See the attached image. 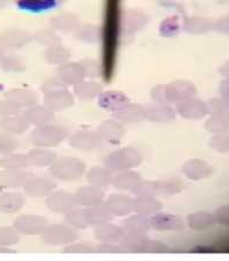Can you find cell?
I'll return each mask as SVG.
<instances>
[{"mask_svg":"<svg viewBox=\"0 0 229 261\" xmlns=\"http://www.w3.org/2000/svg\"><path fill=\"white\" fill-rule=\"evenodd\" d=\"M47 227L48 222L42 216H20L14 220L15 230L27 236L42 234Z\"/></svg>","mask_w":229,"mask_h":261,"instance_id":"obj_9","label":"cell"},{"mask_svg":"<svg viewBox=\"0 0 229 261\" xmlns=\"http://www.w3.org/2000/svg\"><path fill=\"white\" fill-rule=\"evenodd\" d=\"M124 233L122 226L114 225L111 222L94 226V234L101 243H120Z\"/></svg>","mask_w":229,"mask_h":261,"instance_id":"obj_22","label":"cell"},{"mask_svg":"<svg viewBox=\"0 0 229 261\" xmlns=\"http://www.w3.org/2000/svg\"><path fill=\"white\" fill-rule=\"evenodd\" d=\"M204 126L210 132L216 134H227L229 132V117L212 116Z\"/></svg>","mask_w":229,"mask_h":261,"instance_id":"obj_45","label":"cell"},{"mask_svg":"<svg viewBox=\"0 0 229 261\" xmlns=\"http://www.w3.org/2000/svg\"><path fill=\"white\" fill-rule=\"evenodd\" d=\"M182 28L190 34H203L212 30L213 23L202 16H191V18L185 19Z\"/></svg>","mask_w":229,"mask_h":261,"instance_id":"obj_41","label":"cell"},{"mask_svg":"<svg viewBox=\"0 0 229 261\" xmlns=\"http://www.w3.org/2000/svg\"><path fill=\"white\" fill-rule=\"evenodd\" d=\"M49 173H51L53 177L60 179V181H77V179H80L84 175L85 165L83 161H81L77 158H57L53 162V165L49 166Z\"/></svg>","mask_w":229,"mask_h":261,"instance_id":"obj_2","label":"cell"},{"mask_svg":"<svg viewBox=\"0 0 229 261\" xmlns=\"http://www.w3.org/2000/svg\"><path fill=\"white\" fill-rule=\"evenodd\" d=\"M75 197L79 205L83 207H91L104 201V191L101 188L89 185L80 188L75 193Z\"/></svg>","mask_w":229,"mask_h":261,"instance_id":"obj_17","label":"cell"},{"mask_svg":"<svg viewBox=\"0 0 229 261\" xmlns=\"http://www.w3.org/2000/svg\"><path fill=\"white\" fill-rule=\"evenodd\" d=\"M220 72L222 73L223 76H226V77H228V79H229V61L222 65V68L220 69Z\"/></svg>","mask_w":229,"mask_h":261,"instance_id":"obj_63","label":"cell"},{"mask_svg":"<svg viewBox=\"0 0 229 261\" xmlns=\"http://www.w3.org/2000/svg\"><path fill=\"white\" fill-rule=\"evenodd\" d=\"M69 57H71V51L68 49H65L63 46H61V44L49 47L46 53H44V59L51 64L62 65L68 62Z\"/></svg>","mask_w":229,"mask_h":261,"instance_id":"obj_43","label":"cell"},{"mask_svg":"<svg viewBox=\"0 0 229 261\" xmlns=\"http://www.w3.org/2000/svg\"><path fill=\"white\" fill-rule=\"evenodd\" d=\"M113 216L124 217L133 212V198L124 194H112L105 201Z\"/></svg>","mask_w":229,"mask_h":261,"instance_id":"obj_16","label":"cell"},{"mask_svg":"<svg viewBox=\"0 0 229 261\" xmlns=\"http://www.w3.org/2000/svg\"><path fill=\"white\" fill-rule=\"evenodd\" d=\"M67 137V130L57 125H43L35 127L31 134L32 144L42 148L59 146Z\"/></svg>","mask_w":229,"mask_h":261,"instance_id":"obj_4","label":"cell"},{"mask_svg":"<svg viewBox=\"0 0 229 261\" xmlns=\"http://www.w3.org/2000/svg\"><path fill=\"white\" fill-rule=\"evenodd\" d=\"M141 174L137 171L125 170L114 175L112 179V186L114 189L120 191H132L139 182L142 181Z\"/></svg>","mask_w":229,"mask_h":261,"instance_id":"obj_28","label":"cell"},{"mask_svg":"<svg viewBox=\"0 0 229 261\" xmlns=\"http://www.w3.org/2000/svg\"><path fill=\"white\" fill-rule=\"evenodd\" d=\"M97 252L101 253H122L124 252L121 245H116L114 243H102L96 247Z\"/></svg>","mask_w":229,"mask_h":261,"instance_id":"obj_58","label":"cell"},{"mask_svg":"<svg viewBox=\"0 0 229 261\" xmlns=\"http://www.w3.org/2000/svg\"><path fill=\"white\" fill-rule=\"evenodd\" d=\"M215 30L224 34H229V15L222 16L215 23Z\"/></svg>","mask_w":229,"mask_h":261,"instance_id":"obj_61","label":"cell"},{"mask_svg":"<svg viewBox=\"0 0 229 261\" xmlns=\"http://www.w3.org/2000/svg\"><path fill=\"white\" fill-rule=\"evenodd\" d=\"M181 31V23L178 16H171L161 23L159 27V33L165 38H173Z\"/></svg>","mask_w":229,"mask_h":261,"instance_id":"obj_46","label":"cell"},{"mask_svg":"<svg viewBox=\"0 0 229 261\" xmlns=\"http://www.w3.org/2000/svg\"><path fill=\"white\" fill-rule=\"evenodd\" d=\"M20 110L18 106L14 105L12 101L8 99L0 100V116L4 117H11V116H18L20 114Z\"/></svg>","mask_w":229,"mask_h":261,"instance_id":"obj_56","label":"cell"},{"mask_svg":"<svg viewBox=\"0 0 229 261\" xmlns=\"http://www.w3.org/2000/svg\"><path fill=\"white\" fill-rule=\"evenodd\" d=\"M0 166L6 170H14L27 168L31 163L27 154H6V156L0 160Z\"/></svg>","mask_w":229,"mask_h":261,"instance_id":"obj_42","label":"cell"},{"mask_svg":"<svg viewBox=\"0 0 229 261\" xmlns=\"http://www.w3.org/2000/svg\"><path fill=\"white\" fill-rule=\"evenodd\" d=\"M64 220L69 226L77 228V230H84V228L91 226L87 207L85 209H81V207L76 206L73 210L65 212Z\"/></svg>","mask_w":229,"mask_h":261,"instance_id":"obj_34","label":"cell"},{"mask_svg":"<svg viewBox=\"0 0 229 261\" xmlns=\"http://www.w3.org/2000/svg\"><path fill=\"white\" fill-rule=\"evenodd\" d=\"M76 40L84 43H96L101 39V30L98 26L91 23L80 24L79 28L74 32Z\"/></svg>","mask_w":229,"mask_h":261,"instance_id":"obj_40","label":"cell"},{"mask_svg":"<svg viewBox=\"0 0 229 261\" xmlns=\"http://www.w3.org/2000/svg\"><path fill=\"white\" fill-rule=\"evenodd\" d=\"M196 95L195 85L190 81L178 80L165 85V96L167 104L178 105L184 100L193 98Z\"/></svg>","mask_w":229,"mask_h":261,"instance_id":"obj_5","label":"cell"},{"mask_svg":"<svg viewBox=\"0 0 229 261\" xmlns=\"http://www.w3.org/2000/svg\"><path fill=\"white\" fill-rule=\"evenodd\" d=\"M24 203V197L18 193H10V191L0 193V212L13 214L21 209Z\"/></svg>","mask_w":229,"mask_h":261,"instance_id":"obj_37","label":"cell"},{"mask_svg":"<svg viewBox=\"0 0 229 261\" xmlns=\"http://www.w3.org/2000/svg\"><path fill=\"white\" fill-rule=\"evenodd\" d=\"M122 227L125 232L130 233H141L146 234L147 231L151 228L150 219L142 215H132L122 222Z\"/></svg>","mask_w":229,"mask_h":261,"instance_id":"obj_33","label":"cell"},{"mask_svg":"<svg viewBox=\"0 0 229 261\" xmlns=\"http://www.w3.org/2000/svg\"><path fill=\"white\" fill-rule=\"evenodd\" d=\"M146 119L159 124H167L175 119L177 111L170 104L152 103L145 106Z\"/></svg>","mask_w":229,"mask_h":261,"instance_id":"obj_13","label":"cell"},{"mask_svg":"<svg viewBox=\"0 0 229 261\" xmlns=\"http://www.w3.org/2000/svg\"><path fill=\"white\" fill-rule=\"evenodd\" d=\"M30 33L24 31H10L0 36V44L4 49H20L32 41Z\"/></svg>","mask_w":229,"mask_h":261,"instance_id":"obj_27","label":"cell"},{"mask_svg":"<svg viewBox=\"0 0 229 261\" xmlns=\"http://www.w3.org/2000/svg\"><path fill=\"white\" fill-rule=\"evenodd\" d=\"M163 210V203L155 197H136L133 199V211L138 215L151 217Z\"/></svg>","mask_w":229,"mask_h":261,"instance_id":"obj_30","label":"cell"},{"mask_svg":"<svg viewBox=\"0 0 229 261\" xmlns=\"http://www.w3.org/2000/svg\"><path fill=\"white\" fill-rule=\"evenodd\" d=\"M212 167L206 161L199 160V159L187 161L182 166V173L193 181H199V179L208 177L212 174Z\"/></svg>","mask_w":229,"mask_h":261,"instance_id":"obj_25","label":"cell"},{"mask_svg":"<svg viewBox=\"0 0 229 261\" xmlns=\"http://www.w3.org/2000/svg\"><path fill=\"white\" fill-rule=\"evenodd\" d=\"M4 55H5V53H4V47L0 44V59H2Z\"/></svg>","mask_w":229,"mask_h":261,"instance_id":"obj_64","label":"cell"},{"mask_svg":"<svg viewBox=\"0 0 229 261\" xmlns=\"http://www.w3.org/2000/svg\"><path fill=\"white\" fill-rule=\"evenodd\" d=\"M79 26V18L73 13H59L51 19V27L53 30L62 33H74Z\"/></svg>","mask_w":229,"mask_h":261,"instance_id":"obj_31","label":"cell"},{"mask_svg":"<svg viewBox=\"0 0 229 261\" xmlns=\"http://www.w3.org/2000/svg\"><path fill=\"white\" fill-rule=\"evenodd\" d=\"M28 160H30L31 166L36 167H48L52 166L57 159V154L52 149L42 148V147H36V148L31 149L27 153Z\"/></svg>","mask_w":229,"mask_h":261,"instance_id":"obj_32","label":"cell"},{"mask_svg":"<svg viewBox=\"0 0 229 261\" xmlns=\"http://www.w3.org/2000/svg\"><path fill=\"white\" fill-rule=\"evenodd\" d=\"M131 193H133L136 197H154V196L158 195L157 181H144V179H142Z\"/></svg>","mask_w":229,"mask_h":261,"instance_id":"obj_47","label":"cell"},{"mask_svg":"<svg viewBox=\"0 0 229 261\" xmlns=\"http://www.w3.org/2000/svg\"><path fill=\"white\" fill-rule=\"evenodd\" d=\"M175 111H177L182 118L190 120L202 119L203 117H206L207 114L210 113L207 103H204L202 99H199V98L195 97L179 103L177 105Z\"/></svg>","mask_w":229,"mask_h":261,"instance_id":"obj_10","label":"cell"},{"mask_svg":"<svg viewBox=\"0 0 229 261\" xmlns=\"http://www.w3.org/2000/svg\"><path fill=\"white\" fill-rule=\"evenodd\" d=\"M34 39L38 41L39 43L43 44V46H47L48 48L59 46L61 41H62V39L60 38V35L52 30H44L38 32L34 35Z\"/></svg>","mask_w":229,"mask_h":261,"instance_id":"obj_49","label":"cell"},{"mask_svg":"<svg viewBox=\"0 0 229 261\" xmlns=\"http://www.w3.org/2000/svg\"><path fill=\"white\" fill-rule=\"evenodd\" d=\"M170 252V248L159 242H155V240H151L149 245V250L147 253H167Z\"/></svg>","mask_w":229,"mask_h":261,"instance_id":"obj_60","label":"cell"},{"mask_svg":"<svg viewBox=\"0 0 229 261\" xmlns=\"http://www.w3.org/2000/svg\"><path fill=\"white\" fill-rule=\"evenodd\" d=\"M207 105L212 116L229 117V104L223 98H213Z\"/></svg>","mask_w":229,"mask_h":261,"instance_id":"obj_50","label":"cell"},{"mask_svg":"<svg viewBox=\"0 0 229 261\" xmlns=\"http://www.w3.org/2000/svg\"><path fill=\"white\" fill-rule=\"evenodd\" d=\"M22 116L28 124L35 127L47 125L54 119V112L44 105H34L30 109H26Z\"/></svg>","mask_w":229,"mask_h":261,"instance_id":"obj_19","label":"cell"},{"mask_svg":"<svg viewBox=\"0 0 229 261\" xmlns=\"http://www.w3.org/2000/svg\"><path fill=\"white\" fill-rule=\"evenodd\" d=\"M220 92H221V98H223L224 100L229 104V79L224 80L220 85Z\"/></svg>","mask_w":229,"mask_h":261,"instance_id":"obj_62","label":"cell"},{"mask_svg":"<svg viewBox=\"0 0 229 261\" xmlns=\"http://www.w3.org/2000/svg\"><path fill=\"white\" fill-rule=\"evenodd\" d=\"M59 4L56 2H21L18 3V6L24 11L33 12V13H42L48 10H53Z\"/></svg>","mask_w":229,"mask_h":261,"instance_id":"obj_48","label":"cell"},{"mask_svg":"<svg viewBox=\"0 0 229 261\" xmlns=\"http://www.w3.org/2000/svg\"><path fill=\"white\" fill-rule=\"evenodd\" d=\"M94 248L89 245L82 244V243H72L69 244L67 247L64 248L65 253H93Z\"/></svg>","mask_w":229,"mask_h":261,"instance_id":"obj_57","label":"cell"},{"mask_svg":"<svg viewBox=\"0 0 229 261\" xmlns=\"http://www.w3.org/2000/svg\"><path fill=\"white\" fill-rule=\"evenodd\" d=\"M6 99L12 101L19 109H30L38 103L35 92L27 89H13L6 92Z\"/></svg>","mask_w":229,"mask_h":261,"instance_id":"obj_24","label":"cell"},{"mask_svg":"<svg viewBox=\"0 0 229 261\" xmlns=\"http://www.w3.org/2000/svg\"><path fill=\"white\" fill-rule=\"evenodd\" d=\"M0 65L7 71H21L25 69L22 62L15 55H4L0 59Z\"/></svg>","mask_w":229,"mask_h":261,"instance_id":"obj_52","label":"cell"},{"mask_svg":"<svg viewBox=\"0 0 229 261\" xmlns=\"http://www.w3.org/2000/svg\"><path fill=\"white\" fill-rule=\"evenodd\" d=\"M81 67L83 69L84 77H89V79H96V77L101 76V67L95 60H82Z\"/></svg>","mask_w":229,"mask_h":261,"instance_id":"obj_53","label":"cell"},{"mask_svg":"<svg viewBox=\"0 0 229 261\" xmlns=\"http://www.w3.org/2000/svg\"><path fill=\"white\" fill-rule=\"evenodd\" d=\"M150 243L151 239L146 234L130 233V232H125L120 240V245L123 250L134 253H147Z\"/></svg>","mask_w":229,"mask_h":261,"instance_id":"obj_18","label":"cell"},{"mask_svg":"<svg viewBox=\"0 0 229 261\" xmlns=\"http://www.w3.org/2000/svg\"><path fill=\"white\" fill-rule=\"evenodd\" d=\"M210 146L219 153L229 152V136L228 134H216L211 139Z\"/></svg>","mask_w":229,"mask_h":261,"instance_id":"obj_54","label":"cell"},{"mask_svg":"<svg viewBox=\"0 0 229 261\" xmlns=\"http://www.w3.org/2000/svg\"><path fill=\"white\" fill-rule=\"evenodd\" d=\"M113 118L122 124H137L146 119L145 106L138 104H128L113 112Z\"/></svg>","mask_w":229,"mask_h":261,"instance_id":"obj_14","label":"cell"},{"mask_svg":"<svg viewBox=\"0 0 229 261\" xmlns=\"http://www.w3.org/2000/svg\"><path fill=\"white\" fill-rule=\"evenodd\" d=\"M19 239V232L14 227H0V246L14 245Z\"/></svg>","mask_w":229,"mask_h":261,"instance_id":"obj_51","label":"cell"},{"mask_svg":"<svg viewBox=\"0 0 229 261\" xmlns=\"http://www.w3.org/2000/svg\"><path fill=\"white\" fill-rule=\"evenodd\" d=\"M43 103L53 112L71 108L74 104V97L68 87L57 77H53L44 82L42 85Z\"/></svg>","mask_w":229,"mask_h":261,"instance_id":"obj_1","label":"cell"},{"mask_svg":"<svg viewBox=\"0 0 229 261\" xmlns=\"http://www.w3.org/2000/svg\"><path fill=\"white\" fill-rule=\"evenodd\" d=\"M215 219L224 226H229V205L220 207L215 211Z\"/></svg>","mask_w":229,"mask_h":261,"instance_id":"obj_59","label":"cell"},{"mask_svg":"<svg viewBox=\"0 0 229 261\" xmlns=\"http://www.w3.org/2000/svg\"><path fill=\"white\" fill-rule=\"evenodd\" d=\"M69 144L82 152H94L102 144V138L97 130L80 129L76 130L69 139Z\"/></svg>","mask_w":229,"mask_h":261,"instance_id":"obj_7","label":"cell"},{"mask_svg":"<svg viewBox=\"0 0 229 261\" xmlns=\"http://www.w3.org/2000/svg\"><path fill=\"white\" fill-rule=\"evenodd\" d=\"M87 179L89 185L101 188V189H106V188L110 187V185H112L113 171L105 166L93 167L87 173Z\"/></svg>","mask_w":229,"mask_h":261,"instance_id":"obj_26","label":"cell"},{"mask_svg":"<svg viewBox=\"0 0 229 261\" xmlns=\"http://www.w3.org/2000/svg\"><path fill=\"white\" fill-rule=\"evenodd\" d=\"M31 177V173L25 169H5L3 173H0V183L5 188H21Z\"/></svg>","mask_w":229,"mask_h":261,"instance_id":"obj_29","label":"cell"},{"mask_svg":"<svg viewBox=\"0 0 229 261\" xmlns=\"http://www.w3.org/2000/svg\"><path fill=\"white\" fill-rule=\"evenodd\" d=\"M149 219L151 227L155 231H180L185 227V222L175 215L158 212Z\"/></svg>","mask_w":229,"mask_h":261,"instance_id":"obj_11","label":"cell"},{"mask_svg":"<svg viewBox=\"0 0 229 261\" xmlns=\"http://www.w3.org/2000/svg\"><path fill=\"white\" fill-rule=\"evenodd\" d=\"M98 134H100L102 140H105L106 142L112 145H117L122 141L123 137L125 134V128L122 122L114 120H105L98 126L97 129Z\"/></svg>","mask_w":229,"mask_h":261,"instance_id":"obj_15","label":"cell"},{"mask_svg":"<svg viewBox=\"0 0 229 261\" xmlns=\"http://www.w3.org/2000/svg\"><path fill=\"white\" fill-rule=\"evenodd\" d=\"M77 233L71 226L52 225L48 226L42 233V240L48 246H61L75 243Z\"/></svg>","mask_w":229,"mask_h":261,"instance_id":"obj_6","label":"cell"},{"mask_svg":"<svg viewBox=\"0 0 229 261\" xmlns=\"http://www.w3.org/2000/svg\"><path fill=\"white\" fill-rule=\"evenodd\" d=\"M158 195L173 196L179 194L182 190L184 183L178 178L164 179V181H157Z\"/></svg>","mask_w":229,"mask_h":261,"instance_id":"obj_44","label":"cell"},{"mask_svg":"<svg viewBox=\"0 0 229 261\" xmlns=\"http://www.w3.org/2000/svg\"><path fill=\"white\" fill-rule=\"evenodd\" d=\"M55 188H56V183L53 181L52 178L39 176V177H31L28 179L26 185L24 186V190L25 193L30 195L31 197L40 198L53 193Z\"/></svg>","mask_w":229,"mask_h":261,"instance_id":"obj_12","label":"cell"},{"mask_svg":"<svg viewBox=\"0 0 229 261\" xmlns=\"http://www.w3.org/2000/svg\"><path fill=\"white\" fill-rule=\"evenodd\" d=\"M28 127H30V124L25 119L24 116H20V114L4 117L0 120V128L8 134H22L24 132H26Z\"/></svg>","mask_w":229,"mask_h":261,"instance_id":"obj_36","label":"cell"},{"mask_svg":"<svg viewBox=\"0 0 229 261\" xmlns=\"http://www.w3.org/2000/svg\"><path fill=\"white\" fill-rule=\"evenodd\" d=\"M215 216L207 211H196L188 216L187 223L191 228L195 231H202L214 225Z\"/></svg>","mask_w":229,"mask_h":261,"instance_id":"obj_38","label":"cell"},{"mask_svg":"<svg viewBox=\"0 0 229 261\" xmlns=\"http://www.w3.org/2000/svg\"><path fill=\"white\" fill-rule=\"evenodd\" d=\"M143 156L133 147H124L106 155L104 165L110 170L121 173V171L130 170L133 167H137L142 163Z\"/></svg>","mask_w":229,"mask_h":261,"instance_id":"obj_3","label":"cell"},{"mask_svg":"<svg viewBox=\"0 0 229 261\" xmlns=\"http://www.w3.org/2000/svg\"><path fill=\"white\" fill-rule=\"evenodd\" d=\"M47 207L53 212L57 214H65L79 205L75 194L69 193L65 190H56L47 196L46 199Z\"/></svg>","mask_w":229,"mask_h":261,"instance_id":"obj_8","label":"cell"},{"mask_svg":"<svg viewBox=\"0 0 229 261\" xmlns=\"http://www.w3.org/2000/svg\"><path fill=\"white\" fill-rule=\"evenodd\" d=\"M18 147V141L11 134H0V154H11Z\"/></svg>","mask_w":229,"mask_h":261,"instance_id":"obj_55","label":"cell"},{"mask_svg":"<svg viewBox=\"0 0 229 261\" xmlns=\"http://www.w3.org/2000/svg\"><path fill=\"white\" fill-rule=\"evenodd\" d=\"M74 92L80 99L90 100L101 95L102 85L95 81H82L74 85Z\"/></svg>","mask_w":229,"mask_h":261,"instance_id":"obj_35","label":"cell"},{"mask_svg":"<svg viewBox=\"0 0 229 261\" xmlns=\"http://www.w3.org/2000/svg\"><path fill=\"white\" fill-rule=\"evenodd\" d=\"M57 79L67 85H76L83 81L84 72L80 63L67 62L57 69Z\"/></svg>","mask_w":229,"mask_h":261,"instance_id":"obj_21","label":"cell"},{"mask_svg":"<svg viewBox=\"0 0 229 261\" xmlns=\"http://www.w3.org/2000/svg\"><path fill=\"white\" fill-rule=\"evenodd\" d=\"M87 211L90 223H91L93 226L109 223L111 222L113 218V215L111 214V211H110L108 205H106V203L104 202L97 204V205H94L91 207H87Z\"/></svg>","mask_w":229,"mask_h":261,"instance_id":"obj_39","label":"cell"},{"mask_svg":"<svg viewBox=\"0 0 229 261\" xmlns=\"http://www.w3.org/2000/svg\"><path fill=\"white\" fill-rule=\"evenodd\" d=\"M147 20V15L144 12L138 10H130L125 13L123 19V31L126 36L134 35L137 32L145 26Z\"/></svg>","mask_w":229,"mask_h":261,"instance_id":"obj_20","label":"cell"},{"mask_svg":"<svg viewBox=\"0 0 229 261\" xmlns=\"http://www.w3.org/2000/svg\"><path fill=\"white\" fill-rule=\"evenodd\" d=\"M130 104V99L121 91H106L98 96V105L108 111H117Z\"/></svg>","mask_w":229,"mask_h":261,"instance_id":"obj_23","label":"cell"}]
</instances>
